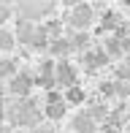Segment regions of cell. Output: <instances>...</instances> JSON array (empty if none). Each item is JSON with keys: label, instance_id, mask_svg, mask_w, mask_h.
<instances>
[{"label": "cell", "instance_id": "1", "mask_svg": "<svg viewBox=\"0 0 130 133\" xmlns=\"http://www.w3.org/2000/svg\"><path fill=\"white\" fill-rule=\"evenodd\" d=\"M5 122H11L14 128H35V125L44 122V111L38 109V103L27 95V98H19L14 106H8V114H5Z\"/></svg>", "mask_w": 130, "mask_h": 133}, {"label": "cell", "instance_id": "2", "mask_svg": "<svg viewBox=\"0 0 130 133\" xmlns=\"http://www.w3.org/2000/svg\"><path fill=\"white\" fill-rule=\"evenodd\" d=\"M68 114V101L60 90H49L46 92V103H44V117L49 122H60V119Z\"/></svg>", "mask_w": 130, "mask_h": 133}, {"label": "cell", "instance_id": "3", "mask_svg": "<svg viewBox=\"0 0 130 133\" xmlns=\"http://www.w3.org/2000/svg\"><path fill=\"white\" fill-rule=\"evenodd\" d=\"M92 19H95V11H92L90 3H76L68 14V22H70V30H90Z\"/></svg>", "mask_w": 130, "mask_h": 133}, {"label": "cell", "instance_id": "4", "mask_svg": "<svg viewBox=\"0 0 130 133\" xmlns=\"http://www.w3.org/2000/svg\"><path fill=\"white\" fill-rule=\"evenodd\" d=\"M33 84H35V74L33 71H19L16 76L8 79V92H14L16 98H27L30 90H33Z\"/></svg>", "mask_w": 130, "mask_h": 133}, {"label": "cell", "instance_id": "5", "mask_svg": "<svg viewBox=\"0 0 130 133\" xmlns=\"http://www.w3.org/2000/svg\"><path fill=\"white\" fill-rule=\"evenodd\" d=\"M35 84H41L44 90H54L57 87V63H54V60H41V63H38Z\"/></svg>", "mask_w": 130, "mask_h": 133}, {"label": "cell", "instance_id": "6", "mask_svg": "<svg viewBox=\"0 0 130 133\" xmlns=\"http://www.w3.org/2000/svg\"><path fill=\"white\" fill-rule=\"evenodd\" d=\"M70 130L73 133H100V122L90 117V111H79L70 117Z\"/></svg>", "mask_w": 130, "mask_h": 133}, {"label": "cell", "instance_id": "7", "mask_svg": "<svg viewBox=\"0 0 130 133\" xmlns=\"http://www.w3.org/2000/svg\"><path fill=\"white\" fill-rule=\"evenodd\" d=\"M109 54L106 49H100V46H90V49L84 52V68L87 71H98V68H106L109 65Z\"/></svg>", "mask_w": 130, "mask_h": 133}, {"label": "cell", "instance_id": "8", "mask_svg": "<svg viewBox=\"0 0 130 133\" xmlns=\"http://www.w3.org/2000/svg\"><path fill=\"white\" fill-rule=\"evenodd\" d=\"M76 79H79L76 65L68 63V60H57V84H60V87H73Z\"/></svg>", "mask_w": 130, "mask_h": 133}, {"label": "cell", "instance_id": "9", "mask_svg": "<svg viewBox=\"0 0 130 133\" xmlns=\"http://www.w3.org/2000/svg\"><path fill=\"white\" fill-rule=\"evenodd\" d=\"M35 33H38V25H35L33 19H19V22H16L14 35H16V41H19V44L30 46V44H33V38H35Z\"/></svg>", "mask_w": 130, "mask_h": 133}, {"label": "cell", "instance_id": "10", "mask_svg": "<svg viewBox=\"0 0 130 133\" xmlns=\"http://www.w3.org/2000/svg\"><path fill=\"white\" fill-rule=\"evenodd\" d=\"M73 52V44H70V38L68 35H62V38H54L49 44V54L54 60H68V54Z\"/></svg>", "mask_w": 130, "mask_h": 133}, {"label": "cell", "instance_id": "11", "mask_svg": "<svg viewBox=\"0 0 130 133\" xmlns=\"http://www.w3.org/2000/svg\"><path fill=\"white\" fill-rule=\"evenodd\" d=\"M65 101H68V106H81L87 101V92L79 87V84H73V87H65Z\"/></svg>", "mask_w": 130, "mask_h": 133}, {"label": "cell", "instance_id": "12", "mask_svg": "<svg viewBox=\"0 0 130 133\" xmlns=\"http://www.w3.org/2000/svg\"><path fill=\"white\" fill-rule=\"evenodd\" d=\"M16 74H19V65H16V60H14V57H0V79L8 82L11 76H16Z\"/></svg>", "mask_w": 130, "mask_h": 133}, {"label": "cell", "instance_id": "13", "mask_svg": "<svg viewBox=\"0 0 130 133\" xmlns=\"http://www.w3.org/2000/svg\"><path fill=\"white\" fill-rule=\"evenodd\" d=\"M109 103H106V101H100V103H90V117L92 119H98V122H106V119H109Z\"/></svg>", "mask_w": 130, "mask_h": 133}, {"label": "cell", "instance_id": "14", "mask_svg": "<svg viewBox=\"0 0 130 133\" xmlns=\"http://www.w3.org/2000/svg\"><path fill=\"white\" fill-rule=\"evenodd\" d=\"M14 46H16V35L11 33V30H3V27H0V54H8Z\"/></svg>", "mask_w": 130, "mask_h": 133}, {"label": "cell", "instance_id": "15", "mask_svg": "<svg viewBox=\"0 0 130 133\" xmlns=\"http://www.w3.org/2000/svg\"><path fill=\"white\" fill-rule=\"evenodd\" d=\"M119 14H114V11H106L103 14V22H100V27L103 30H111V33H117V27H119Z\"/></svg>", "mask_w": 130, "mask_h": 133}, {"label": "cell", "instance_id": "16", "mask_svg": "<svg viewBox=\"0 0 130 133\" xmlns=\"http://www.w3.org/2000/svg\"><path fill=\"white\" fill-rule=\"evenodd\" d=\"M46 30V35H49L52 41L54 38H62V22H57V19H52V22H46V25H41Z\"/></svg>", "mask_w": 130, "mask_h": 133}, {"label": "cell", "instance_id": "17", "mask_svg": "<svg viewBox=\"0 0 130 133\" xmlns=\"http://www.w3.org/2000/svg\"><path fill=\"white\" fill-rule=\"evenodd\" d=\"M114 98L130 101V82H119V79H114Z\"/></svg>", "mask_w": 130, "mask_h": 133}, {"label": "cell", "instance_id": "18", "mask_svg": "<svg viewBox=\"0 0 130 133\" xmlns=\"http://www.w3.org/2000/svg\"><path fill=\"white\" fill-rule=\"evenodd\" d=\"M33 133H57V130H54V125H52L49 119H46V122L35 125V128H33Z\"/></svg>", "mask_w": 130, "mask_h": 133}, {"label": "cell", "instance_id": "19", "mask_svg": "<svg viewBox=\"0 0 130 133\" xmlns=\"http://www.w3.org/2000/svg\"><path fill=\"white\" fill-rule=\"evenodd\" d=\"M100 95H103V98H114V82H103L100 84Z\"/></svg>", "mask_w": 130, "mask_h": 133}, {"label": "cell", "instance_id": "20", "mask_svg": "<svg viewBox=\"0 0 130 133\" xmlns=\"http://www.w3.org/2000/svg\"><path fill=\"white\" fill-rule=\"evenodd\" d=\"M8 16H11V8L5 5V0H0V25H3V22L8 19Z\"/></svg>", "mask_w": 130, "mask_h": 133}, {"label": "cell", "instance_id": "21", "mask_svg": "<svg viewBox=\"0 0 130 133\" xmlns=\"http://www.w3.org/2000/svg\"><path fill=\"white\" fill-rule=\"evenodd\" d=\"M5 114H8V106H5V101L0 98V122H3V119H5Z\"/></svg>", "mask_w": 130, "mask_h": 133}, {"label": "cell", "instance_id": "22", "mask_svg": "<svg viewBox=\"0 0 130 133\" xmlns=\"http://www.w3.org/2000/svg\"><path fill=\"white\" fill-rule=\"evenodd\" d=\"M0 133H14V125L11 122H0Z\"/></svg>", "mask_w": 130, "mask_h": 133}, {"label": "cell", "instance_id": "23", "mask_svg": "<svg viewBox=\"0 0 130 133\" xmlns=\"http://www.w3.org/2000/svg\"><path fill=\"white\" fill-rule=\"evenodd\" d=\"M0 98H3V79H0Z\"/></svg>", "mask_w": 130, "mask_h": 133}, {"label": "cell", "instance_id": "24", "mask_svg": "<svg viewBox=\"0 0 130 133\" xmlns=\"http://www.w3.org/2000/svg\"><path fill=\"white\" fill-rule=\"evenodd\" d=\"M57 133H60V130H57ZM62 133H68V130H62ZM70 133H73V130H70Z\"/></svg>", "mask_w": 130, "mask_h": 133}, {"label": "cell", "instance_id": "25", "mask_svg": "<svg viewBox=\"0 0 130 133\" xmlns=\"http://www.w3.org/2000/svg\"><path fill=\"white\" fill-rule=\"evenodd\" d=\"M127 111H130V101H127Z\"/></svg>", "mask_w": 130, "mask_h": 133}, {"label": "cell", "instance_id": "26", "mask_svg": "<svg viewBox=\"0 0 130 133\" xmlns=\"http://www.w3.org/2000/svg\"><path fill=\"white\" fill-rule=\"evenodd\" d=\"M127 63H130V54H127Z\"/></svg>", "mask_w": 130, "mask_h": 133}]
</instances>
